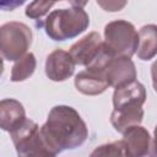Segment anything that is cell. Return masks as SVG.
<instances>
[{
	"instance_id": "obj_1",
	"label": "cell",
	"mask_w": 157,
	"mask_h": 157,
	"mask_svg": "<svg viewBox=\"0 0 157 157\" xmlns=\"http://www.w3.org/2000/svg\"><path fill=\"white\" fill-rule=\"evenodd\" d=\"M40 132L50 156H56L65 150H74L88 137L87 125L78 112L65 104L50 109L47 121L40 126Z\"/></svg>"
},
{
	"instance_id": "obj_2",
	"label": "cell",
	"mask_w": 157,
	"mask_h": 157,
	"mask_svg": "<svg viewBox=\"0 0 157 157\" xmlns=\"http://www.w3.org/2000/svg\"><path fill=\"white\" fill-rule=\"evenodd\" d=\"M90 17L82 7L54 10L43 22L47 36L55 42H63L77 37L87 29Z\"/></svg>"
},
{
	"instance_id": "obj_3",
	"label": "cell",
	"mask_w": 157,
	"mask_h": 157,
	"mask_svg": "<svg viewBox=\"0 0 157 157\" xmlns=\"http://www.w3.org/2000/svg\"><path fill=\"white\" fill-rule=\"evenodd\" d=\"M104 49L112 56H129L136 54L139 32L125 20H115L104 27Z\"/></svg>"
},
{
	"instance_id": "obj_4",
	"label": "cell",
	"mask_w": 157,
	"mask_h": 157,
	"mask_svg": "<svg viewBox=\"0 0 157 157\" xmlns=\"http://www.w3.org/2000/svg\"><path fill=\"white\" fill-rule=\"evenodd\" d=\"M32 31L23 22H6L0 28V53L2 59L16 61L23 56L32 44Z\"/></svg>"
},
{
	"instance_id": "obj_5",
	"label": "cell",
	"mask_w": 157,
	"mask_h": 157,
	"mask_svg": "<svg viewBox=\"0 0 157 157\" xmlns=\"http://www.w3.org/2000/svg\"><path fill=\"white\" fill-rule=\"evenodd\" d=\"M11 140L18 156H50L43 140L40 128L31 119H27L10 132Z\"/></svg>"
},
{
	"instance_id": "obj_6",
	"label": "cell",
	"mask_w": 157,
	"mask_h": 157,
	"mask_svg": "<svg viewBox=\"0 0 157 157\" xmlns=\"http://www.w3.org/2000/svg\"><path fill=\"white\" fill-rule=\"evenodd\" d=\"M69 53L71 54L76 65L87 67L97 61L104 53V44L99 33L91 32L74 43L70 47Z\"/></svg>"
},
{
	"instance_id": "obj_7",
	"label": "cell",
	"mask_w": 157,
	"mask_h": 157,
	"mask_svg": "<svg viewBox=\"0 0 157 157\" xmlns=\"http://www.w3.org/2000/svg\"><path fill=\"white\" fill-rule=\"evenodd\" d=\"M104 75L109 87H121L136 80V67L129 56H109L104 64Z\"/></svg>"
},
{
	"instance_id": "obj_8",
	"label": "cell",
	"mask_w": 157,
	"mask_h": 157,
	"mask_svg": "<svg viewBox=\"0 0 157 157\" xmlns=\"http://www.w3.org/2000/svg\"><path fill=\"white\" fill-rule=\"evenodd\" d=\"M75 87L78 92L86 96L102 94L109 87L104 75V64L87 66L86 70L78 72L75 76Z\"/></svg>"
},
{
	"instance_id": "obj_9",
	"label": "cell",
	"mask_w": 157,
	"mask_h": 157,
	"mask_svg": "<svg viewBox=\"0 0 157 157\" xmlns=\"http://www.w3.org/2000/svg\"><path fill=\"white\" fill-rule=\"evenodd\" d=\"M75 61L69 52L63 49L53 50L45 60V75L49 80L61 82L74 75Z\"/></svg>"
},
{
	"instance_id": "obj_10",
	"label": "cell",
	"mask_w": 157,
	"mask_h": 157,
	"mask_svg": "<svg viewBox=\"0 0 157 157\" xmlns=\"http://www.w3.org/2000/svg\"><path fill=\"white\" fill-rule=\"evenodd\" d=\"M126 146V155L130 157H141L151 155L152 140L147 129L141 125H134L123 134Z\"/></svg>"
},
{
	"instance_id": "obj_11",
	"label": "cell",
	"mask_w": 157,
	"mask_h": 157,
	"mask_svg": "<svg viewBox=\"0 0 157 157\" xmlns=\"http://www.w3.org/2000/svg\"><path fill=\"white\" fill-rule=\"evenodd\" d=\"M144 118V109L141 104H126L114 108L110 114V124L113 128L124 134L129 128L140 125Z\"/></svg>"
},
{
	"instance_id": "obj_12",
	"label": "cell",
	"mask_w": 157,
	"mask_h": 157,
	"mask_svg": "<svg viewBox=\"0 0 157 157\" xmlns=\"http://www.w3.org/2000/svg\"><path fill=\"white\" fill-rule=\"evenodd\" d=\"M26 120V112L17 99L5 98L0 102V128L11 132Z\"/></svg>"
},
{
	"instance_id": "obj_13",
	"label": "cell",
	"mask_w": 157,
	"mask_h": 157,
	"mask_svg": "<svg viewBox=\"0 0 157 157\" xmlns=\"http://www.w3.org/2000/svg\"><path fill=\"white\" fill-rule=\"evenodd\" d=\"M146 102V88L139 81H132L121 87L114 88L113 107L118 108L126 104H141Z\"/></svg>"
},
{
	"instance_id": "obj_14",
	"label": "cell",
	"mask_w": 157,
	"mask_h": 157,
	"mask_svg": "<svg viewBox=\"0 0 157 157\" xmlns=\"http://www.w3.org/2000/svg\"><path fill=\"white\" fill-rule=\"evenodd\" d=\"M137 58L148 61L157 55V26L145 25L139 31V44L136 50Z\"/></svg>"
},
{
	"instance_id": "obj_15",
	"label": "cell",
	"mask_w": 157,
	"mask_h": 157,
	"mask_svg": "<svg viewBox=\"0 0 157 157\" xmlns=\"http://www.w3.org/2000/svg\"><path fill=\"white\" fill-rule=\"evenodd\" d=\"M37 60L33 53H26L23 56H21L18 60L15 61L12 69H11V76L10 80L12 82H22L31 77L36 70Z\"/></svg>"
},
{
	"instance_id": "obj_16",
	"label": "cell",
	"mask_w": 157,
	"mask_h": 157,
	"mask_svg": "<svg viewBox=\"0 0 157 157\" xmlns=\"http://www.w3.org/2000/svg\"><path fill=\"white\" fill-rule=\"evenodd\" d=\"M61 0H33L27 7H26V16L32 20H39L43 16L48 13V11L54 6L55 2ZM70 1V0H67Z\"/></svg>"
},
{
	"instance_id": "obj_17",
	"label": "cell",
	"mask_w": 157,
	"mask_h": 157,
	"mask_svg": "<svg viewBox=\"0 0 157 157\" xmlns=\"http://www.w3.org/2000/svg\"><path fill=\"white\" fill-rule=\"evenodd\" d=\"M91 156H128L126 146L124 140L121 139L96 147V150L91 153Z\"/></svg>"
},
{
	"instance_id": "obj_18",
	"label": "cell",
	"mask_w": 157,
	"mask_h": 157,
	"mask_svg": "<svg viewBox=\"0 0 157 157\" xmlns=\"http://www.w3.org/2000/svg\"><path fill=\"white\" fill-rule=\"evenodd\" d=\"M96 1L98 6H101L107 12H118L123 10L128 4V0H96Z\"/></svg>"
},
{
	"instance_id": "obj_19",
	"label": "cell",
	"mask_w": 157,
	"mask_h": 157,
	"mask_svg": "<svg viewBox=\"0 0 157 157\" xmlns=\"http://www.w3.org/2000/svg\"><path fill=\"white\" fill-rule=\"evenodd\" d=\"M26 1L27 0H0V7L2 11H13Z\"/></svg>"
},
{
	"instance_id": "obj_20",
	"label": "cell",
	"mask_w": 157,
	"mask_h": 157,
	"mask_svg": "<svg viewBox=\"0 0 157 157\" xmlns=\"http://www.w3.org/2000/svg\"><path fill=\"white\" fill-rule=\"evenodd\" d=\"M151 77H152V86L153 90L157 92V59L153 61L151 66Z\"/></svg>"
},
{
	"instance_id": "obj_21",
	"label": "cell",
	"mask_w": 157,
	"mask_h": 157,
	"mask_svg": "<svg viewBox=\"0 0 157 157\" xmlns=\"http://www.w3.org/2000/svg\"><path fill=\"white\" fill-rule=\"evenodd\" d=\"M151 153L157 156V125L155 126V130H153V139H152V151H151Z\"/></svg>"
},
{
	"instance_id": "obj_22",
	"label": "cell",
	"mask_w": 157,
	"mask_h": 157,
	"mask_svg": "<svg viewBox=\"0 0 157 157\" xmlns=\"http://www.w3.org/2000/svg\"><path fill=\"white\" fill-rule=\"evenodd\" d=\"M69 2L71 4L72 7H82V9H83V7L87 5L88 0H70Z\"/></svg>"
}]
</instances>
